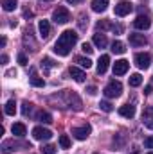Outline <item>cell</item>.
Segmentation results:
<instances>
[{"label": "cell", "instance_id": "1", "mask_svg": "<svg viewBox=\"0 0 153 154\" xmlns=\"http://www.w3.org/2000/svg\"><path fill=\"white\" fill-rule=\"evenodd\" d=\"M76 41H77V34L74 31H65V32H61V36L56 41L54 52L58 56H69L70 54V48L76 45Z\"/></svg>", "mask_w": 153, "mask_h": 154}, {"label": "cell", "instance_id": "2", "mask_svg": "<svg viewBox=\"0 0 153 154\" xmlns=\"http://www.w3.org/2000/svg\"><path fill=\"white\" fill-rule=\"evenodd\" d=\"M121 91H122V84L119 82V81H110L106 86H105V95L108 97V99H115V97H119L121 95Z\"/></svg>", "mask_w": 153, "mask_h": 154}, {"label": "cell", "instance_id": "3", "mask_svg": "<svg viewBox=\"0 0 153 154\" xmlns=\"http://www.w3.org/2000/svg\"><path fill=\"white\" fill-rule=\"evenodd\" d=\"M52 20H54L56 23H67V22L70 20V13H69V9H67V7H58V9H54V13H52Z\"/></svg>", "mask_w": 153, "mask_h": 154}, {"label": "cell", "instance_id": "4", "mask_svg": "<svg viewBox=\"0 0 153 154\" xmlns=\"http://www.w3.org/2000/svg\"><path fill=\"white\" fill-rule=\"evenodd\" d=\"M150 63H151V56L148 54V52H139V54H135V65L139 66V68H148L150 66Z\"/></svg>", "mask_w": 153, "mask_h": 154}, {"label": "cell", "instance_id": "5", "mask_svg": "<svg viewBox=\"0 0 153 154\" xmlns=\"http://www.w3.org/2000/svg\"><path fill=\"white\" fill-rule=\"evenodd\" d=\"M90 133H92V127H90L88 124H85V125H81V127H74V129H72V136L77 138V140H86Z\"/></svg>", "mask_w": 153, "mask_h": 154}, {"label": "cell", "instance_id": "6", "mask_svg": "<svg viewBox=\"0 0 153 154\" xmlns=\"http://www.w3.org/2000/svg\"><path fill=\"white\" fill-rule=\"evenodd\" d=\"M150 25H151V20H150V16H142V14H139L137 18H135V22H133V27L135 29H139V31H146V29H150Z\"/></svg>", "mask_w": 153, "mask_h": 154}, {"label": "cell", "instance_id": "7", "mask_svg": "<svg viewBox=\"0 0 153 154\" xmlns=\"http://www.w3.org/2000/svg\"><path fill=\"white\" fill-rule=\"evenodd\" d=\"M132 4L130 2H126V0H121L117 5H115V14L117 16H126V14H130L132 13Z\"/></svg>", "mask_w": 153, "mask_h": 154}, {"label": "cell", "instance_id": "8", "mask_svg": "<svg viewBox=\"0 0 153 154\" xmlns=\"http://www.w3.org/2000/svg\"><path fill=\"white\" fill-rule=\"evenodd\" d=\"M130 68V63L126 59H119L114 63V75H124Z\"/></svg>", "mask_w": 153, "mask_h": 154}, {"label": "cell", "instance_id": "9", "mask_svg": "<svg viewBox=\"0 0 153 154\" xmlns=\"http://www.w3.org/2000/svg\"><path fill=\"white\" fill-rule=\"evenodd\" d=\"M33 136H34V140H49L50 136H52V133L49 131V129H45V127H34L33 129Z\"/></svg>", "mask_w": 153, "mask_h": 154}, {"label": "cell", "instance_id": "10", "mask_svg": "<svg viewBox=\"0 0 153 154\" xmlns=\"http://www.w3.org/2000/svg\"><path fill=\"white\" fill-rule=\"evenodd\" d=\"M142 124L148 127V129H153V108L148 106L144 111H142Z\"/></svg>", "mask_w": 153, "mask_h": 154}, {"label": "cell", "instance_id": "11", "mask_svg": "<svg viewBox=\"0 0 153 154\" xmlns=\"http://www.w3.org/2000/svg\"><path fill=\"white\" fill-rule=\"evenodd\" d=\"M108 65H110V56L103 54V56L99 57V61H97V74H99V75L105 74V72L108 70Z\"/></svg>", "mask_w": 153, "mask_h": 154}, {"label": "cell", "instance_id": "12", "mask_svg": "<svg viewBox=\"0 0 153 154\" xmlns=\"http://www.w3.org/2000/svg\"><path fill=\"white\" fill-rule=\"evenodd\" d=\"M38 31H40V36H41L43 39H47L49 36H50V23H49L47 20H40Z\"/></svg>", "mask_w": 153, "mask_h": 154}, {"label": "cell", "instance_id": "13", "mask_svg": "<svg viewBox=\"0 0 153 154\" xmlns=\"http://www.w3.org/2000/svg\"><path fill=\"white\" fill-rule=\"evenodd\" d=\"M69 74H70V77H72L76 82H83L85 77H86L85 75V72H83L81 68H77V66H70V68H69Z\"/></svg>", "mask_w": 153, "mask_h": 154}, {"label": "cell", "instance_id": "14", "mask_svg": "<svg viewBox=\"0 0 153 154\" xmlns=\"http://www.w3.org/2000/svg\"><path fill=\"white\" fill-rule=\"evenodd\" d=\"M119 115L126 116V118H133V116H135V106H132V104L121 106V108H119Z\"/></svg>", "mask_w": 153, "mask_h": 154}, {"label": "cell", "instance_id": "15", "mask_svg": "<svg viewBox=\"0 0 153 154\" xmlns=\"http://www.w3.org/2000/svg\"><path fill=\"white\" fill-rule=\"evenodd\" d=\"M130 43L133 47H144L148 43V39H146L144 34H130Z\"/></svg>", "mask_w": 153, "mask_h": 154}, {"label": "cell", "instance_id": "16", "mask_svg": "<svg viewBox=\"0 0 153 154\" xmlns=\"http://www.w3.org/2000/svg\"><path fill=\"white\" fill-rule=\"evenodd\" d=\"M11 131H13V134H15V136H18V138L25 136V133H27V129H25V125H24L22 122H16V124H13Z\"/></svg>", "mask_w": 153, "mask_h": 154}, {"label": "cell", "instance_id": "17", "mask_svg": "<svg viewBox=\"0 0 153 154\" xmlns=\"http://www.w3.org/2000/svg\"><path fill=\"white\" fill-rule=\"evenodd\" d=\"M106 7H108V0H92V11L103 13L106 11Z\"/></svg>", "mask_w": 153, "mask_h": 154}, {"label": "cell", "instance_id": "18", "mask_svg": "<svg viewBox=\"0 0 153 154\" xmlns=\"http://www.w3.org/2000/svg\"><path fill=\"white\" fill-rule=\"evenodd\" d=\"M94 45L97 47V48H105L106 45H108V39L105 34H94Z\"/></svg>", "mask_w": 153, "mask_h": 154}, {"label": "cell", "instance_id": "19", "mask_svg": "<svg viewBox=\"0 0 153 154\" xmlns=\"http://www.w3.org/2000/svg\"><path fill=\"white\" fill-rule=\"evenodd\" d=\"M16 5H18V0H2V7H4V11H15L16 9Z\"/></svg>", "mask_w": 153, "mask_h": 154}, {"label": "cell", "instance_id": "20", "mask_svg": "<svg viewBox=\"0 0 153 154\" xmlns=\"http://www.w3.org/2000/svg\"><path fill=\"white\" fill-rule=\"evenodd\" d=\"M124 50L126 48H124V43L122 41H114L112 43V52L114 54H124Z\"/></svg>", "mask_w": 153, "mask_h": 154}, {"label": "cell", "instance_id": "21", "mask_svg": "<svg viewBox=\"0 0 153 154\" xmlns=\"http://www.w3.org/2000/svg\"><path fill=\"white\" fill-rule=\"evenodd\" d=\"M31 72H33V77H31V84H33V86H36V88H43V86H45V81H43V79H40L38 75H34V68H33Z\"/></svg>", "mask_w": 153, "mask_h": 154}, {"label": "cell", "instance_id": "22", "mask_svg": "<svg viewBox=\"0 0 153 154\" xmlns=\"http://www.w3.org/2000/svg\"><path fill=\"white\" fill-rule=\"evenodd\" d=\"M36 118H38L40 122H43V124H50L52 122V116H50V113H47V111H40L38 115H36Z\"/></svg>", "mask_w": 153, "mask_h": 154}, {"label": "cell", "instance_id": "23", "mask_svg": "<svg viewBox=\"0 0 153 154\" xmlns=\"http://www.w3.org/2000/svg\"><path fill=\"white\" fill-rule=\"evenodd\" d=\"M16 113V102L15 100H7V104H5V115H15Z\"/></svg>", "mask_w": 153, "mask_h": 154}, {"label": "cell", "instance_id": "24", "mask_svg": "<svg viewBox=\"0 0 153 154\" xmlns=\"http://www.w3.org/2000/svg\"><path fill=\"white\" fill-rule=\"evenodd\" d=\"M141 82H142V75L141 74H132L130 75V86H141Z\"/></svg>", "mask_w": 153, "mask_h": 154}, {"label": "cell", "instance_id": "25", "mask_svg": "<svg viewBox=\"0 0 153 154\" xmlns=\"http://www.w3.org/2000/svg\"><path fill=\"white\" fill-rule=\"evenodd\" d=\"M60 145H61L63 149H70V138H69L67 134H61V136H60Z\"/></svg>", "mask_w": 153, "mask_h": 154}, {"label": "cell", "instance_id": "26", "mask_svg": "<svg viewBox=\"0 0 153 154\" xmlns=\"http://www.w3.org/2000/svg\"><path fill=\"white\" fill-rule=\"evenodd\" d=\"M76 63H79L83 68H90L92 66V61L88 57H76Z\"/></svg>", "mask_w": 153, "mask_h": 154}, {"label": "cell", "instance_id": "27", "mask_svg": "<svg viewBox=\"0 0 153 154\" xmlns=\"http://www.w3.org/2000/svg\"><path fill=\"white\" fill-rule=\"evenodd\" d=\"M41 66L45 68V72L49 70V68H52V66H56V63L50 59V57H43V61H41Z\"/></svg>", "mask_w": 153, "mask_h": 154}, {"label": "cell", "instance_id": "28", "mask_svg": "<svg viewBox=\"0 0 153 154\" xmlns=\"http://www.w3.org/2000/svg\"><path fill=\"white\" fill-rule=\"evenodd\" d=\"M31 111H33V104H31V102H24V106H22V113H24V116L31 115Z\"/></svg>", "mask_w": 153, "mask_h": 154}, {"label": "cell", "instance_id": "29", "mask_svg": "<svg viewBox=\"0 0 153 154\" xmlns=\"http://www.w3.org/2000/svg\"><path fill=\"white\" fill-rule=\"evenodd\" d=\"M99 108H101L103 111H106V113H110V111H114V106H112L110 102H106V100H103V102L99 104Z\"/></svg>", "mask_w": 153, "mask_h": 154}, {"label": "cell", "instance_id": "30", "mask_svg": "<svg viewBox=\"0 0 153 154\" xmlns=\"http://www.w3.org/2000/svg\"><path fill=\"white\" fill-rule=\"evenodd\" d=\"M41 152L43 154H56V147L50 145V143H49V145H43V147H41Z\"/></svg>", "mask_w": 153, "mask_h": 154}, {"label": "cell", "instance_id": "31", "mask_svg": "<svg viewBox=\"0 0 153 154\" xmlns=\"http://www.w3.org/2000/svg\"><path fill=\"white\" fill-rule=\"evenodd\" d=\"M81 50H83L85 54H92V52H94V48H92L90 43H83V45H81Z\"/></svg>", "mask_w": 153, "mask_h": 154}, {"label": "cell", "instance_id": "32", "mask_svg": "<svg viewBox=\"0 0 153 154\" xmlns=\"http://www.w3.org/2000/svg\"><path fill=\"white\" fill-rule=\"evenodd\" d=\"M112 27V23H108V22H97V29L99 31H105V29H110Z\"/></svg>", "mask_w": 153, "mask_h": 154}, {"label": "cell", "instance_id": "33", "mask_svg": "<svg viewBox=\"0 0 153 154\" xmlns=\"http://www.w3.org/2000/svg\"><path fill=\"white\" fill-rule=\"evenodd\" d=\"M144 147H146V149H153V136H148V138L144 140Z\"/></svg>", "mask_w": 153, "mask_h": 154}, {"label": "cell", "instance_id": "34", "mask_svg": "<svg viewBox=\"0 0 153 154\" xmlns=\"http://www.w3.org/2000/svg\"><path fill=\"white\" fill-rule=\"evenodd\" d=\"M18 63H20L22 66L27 65V57H25V54H18Z\"/></svg>", "mask_w": 153, "mask_h": 154}, {"label": "cell", "instance_id": "35", "mask_svg": "<svg viewBox=\"0 0 153 154\" xmlns=\"http://www.w3.org/2000/svg\"><path fill=\"white\" fill-rule=\"evenodd\" d=\"M110 29H112L114 32H117V34H121V32H122V27H121L119 23H117V25H115V23H112V27H110Z\"/></svg>", "mask_w": 153, "mask_h": 154}, {"label": "cell", "instance_id": "36", "mask_svg": "<svg viewBox=\"0 0 153 154\" xmlns=\"http://www.w3.org/2000/svg\"><path fill=\"white\" fill-rule=\"evenodd\" d=\"M86 91H88V95H96V93H97V88H96V86H88Z\"/></svg>", "mask_w": 153, "mask_h": 154}, {"label": "cell", "instance_id": "37", "mask_svg": "<svg viewBox=\"0 0 153 154\" xmlns=\"http://www.w3.org/2000/svg\"><path fill=\"white\" fill-rule=\"evenodd\" d=\"M5 75H7V77H13V75H16V70H7V72H5Z\"/></svg>", "mask_w": 153, "mask_h": 154}, {"label": "cell", "instance_id": "38", "mask_svg": "<svg viewBox=\"0 0 153 154\" xmlns=\"http://www.w3.org/2000/svg\"><path fill=\"white\" fill-rule=\"evenodd\" d=\"M0 61H2V65H5V63H7V56H5V54H2V57H0Z\"/></svg>", "mask_w": 153, "mask_h": 154}, {"label": "cell", "instance_id": "39", "mask_svg": "<svg viewBox=\"0 0 153 154\" xmlns=\"http://www.w3.org/2000/svg\"><path fill=\"white\" fill-rule=\"evenodd\" d=\"M150 93H151V86H146L144 88V95H150Z\"/></svg>", "mask_w": 153, "mask_h": 154}, {"label": "cell", "instance_id": "40", "mask_svg": "<svg viewBox=\"0 0 153 154\" xmlns=\"http://www.w3.org/2000/svg\"><path fill=\"white\" fill-rule=\"evenodd\" d=\"M65 2H67V4H81L83 0H65Z\"/></svg>", "mask_w": 153, "mask_h": 154}, {"label": "cell", "instance_id": "41", "mask_svg": "<svg viewBox=\"0 0 153 154\" xmlns=\"http://www.w3.org/2000/svg\"><path fill=\"white\" fill-rule=\"evenodd\" d=\"M45 2H50V0H45Z\"/></svg>", "mask_w": 153, "mask_h": 154}, {"label": "cell", "instance_id": "42", "mask_svg": "<svg viewBox=\"0 0 153 154\" xmlns=\"http://www.w3.org/2000/svg\"><path fill=\"white\" fill-rule=\"evenodd\" d=\"M148 154H153V152H148Z\"/></svg>", "mask_w": 153, "mask_h": 154}, {"label": "cell", "instance_id": "43", "mask_svg": "<svg viewBox=\"0 0 153 154\" xmlns=\"http://www.w3.org/2000/svg\"><path fill=\"white\" fill-rule=\"evenodd\" d=\"M96 154H97V152H96Z\"/></svg>", "mask_w": 153, "mask_h": 154}]
</instances>
